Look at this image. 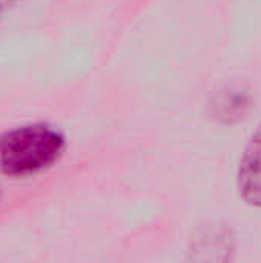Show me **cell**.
Returning <instances> with one entry per match:
<instances>
[{"mask_svg": "<svg viewBox=\"0 0 261 263\" xmlns=\"http://www.w3.org/2000/svg\"><path fill=\"white\" fill-rule=\"evenodd\" d=\"M65 149L63 136L48 125H26L0 136V171L29 177L52 166Z\"/></svg>", "mask_w": 261, "mask_h": 263, "instance_id": "1", "label": "cell"}, {"mask_svg": "<svg viewBox=\"0 0 261 263\" xmlns=\"http://www.w3.org/2000/svg\"><path fill=\"white\" fill-rule=\"evenodd\" d=\"M238 190L246 203L261 208V125L243 153L238 168Z\"/></svg>", "mask_w": 261, "mask_h": 263, "instance_id": "2", "label": "cell"}]
</instances>
